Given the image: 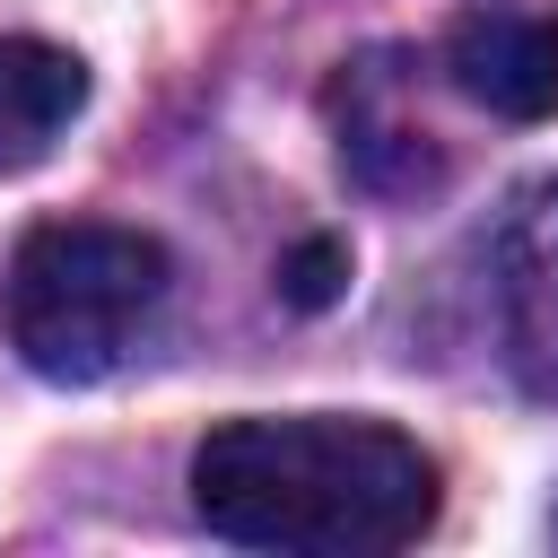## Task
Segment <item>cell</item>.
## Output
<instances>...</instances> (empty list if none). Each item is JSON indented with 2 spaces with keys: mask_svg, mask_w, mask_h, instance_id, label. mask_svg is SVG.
Returning a JSON list of instances; mask_svg holds the SVG:
<instances>
[{
  "mask_svg": "<svg viewBox=\"0 0 558 558\" xmlns=\"http://www.w3.org/2000/svg\"><path fill=\"white\" fill-rule=\"evenodd\" d=\"M192 514L235 549L384 558L436 523V462L384 418H227L192 453Z\"/></svg>",
  "mask_w": 558,
  "mask_h": 558,
  "instance_id": "obj_1",
  "label": "cell"
},
{
  "mask_svg": "<svg viewBox=\"0 0 558 558\" xmlns=\"http://www.w3.org/2000/svg\"><path fill=\"white\" fill-rule=\"evenodd\" d=\"M166 279L174 262L157 235L105 218H52L9 262V340L44 384H96L157 314Z\"/></svg>",
  "mask_w": 558,
  "mask_h": 558,
  "instance_id": "obj_2",
  "label": "cell"
},
{
  "mask_svg": "<svg viewBox=\"0 0 558 558\" xmlns=\"http://www.w3.org/2000/svg\"><path fill=\"white\" fill-rule=\"evenodd\" d=\"M445 78L497 122L558 113V17L541 9H471L445 35Z\"/></svg>",
  "mask_w": 558,
  "mask_h": 558,
  "instance_id": "obj_3",
  "label": "cell"
},
{
  "mask_svg": "<svg viewBox=\"0 0 558 558\" xmlns=\"http://www.w3.org/2000/svg\"><path fill=\"white\" fill-rule=\"evenodd\" d=\"M497 314L514 375L532 392H558V174L523 183L497 227Z\"/></svg>",
  "mask_w": 558,
  "mask_h": 558,
  "instance_id": "obj_4",
  "label": "cell"
},
{
  "mask_svg": "<svg viewBox=\"0 0 558 558\" xmlns=\"http://www.w3.org/2000/svg\"><path fill=\"white\" fill-rule=\"evenodd\" d=\"M87 105V61L44 35H0V174H26L52 157V140Z\"/></svg>",
  "mask_w": 558,
  "mask_h": 558,
  "instance_id": "obj_5",
  "label": "cell"
},
{
  "mask_svg": "<svg viewBox=\"0 0 558 558\" xmlns=\"http://www.w3.org/2000/svg\"><path fill=\"white\" fill-rule=\"evenodd\" d=\"M340 288H349V244H331V235H305V244L279 262V296H288V305H305V314H314V305H331Z\"/></svg>",
  "mask_w": 558,
  "mask_h": 558,
  "instance_id": "obj_6",
  "label": "cell"
}]
</instances>
